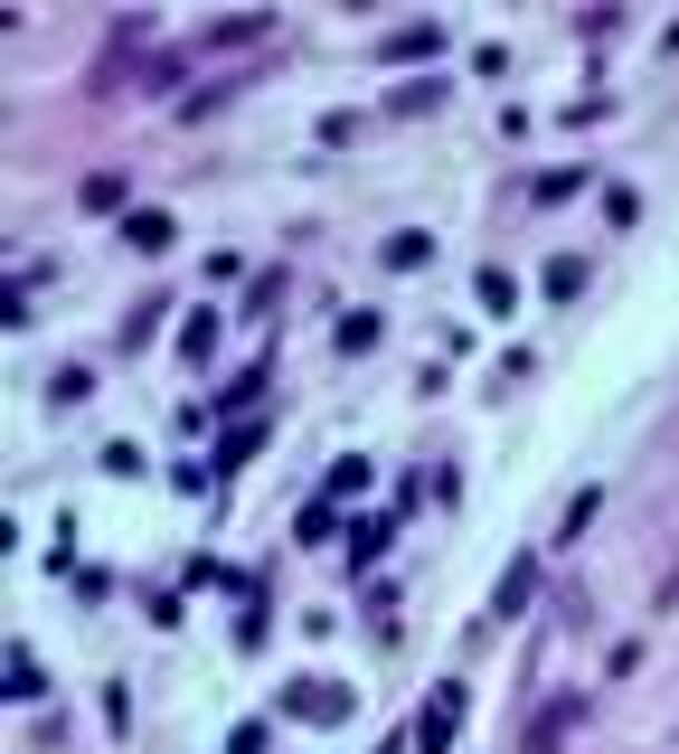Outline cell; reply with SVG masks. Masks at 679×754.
<instances>
[{
	"label": "cell",
	"mask_w": 679,
	"mask_h": 754,
	"mask_svg": "<svg viewBox=\"0 0 679 754\" xmlns=\"http://www.w3.org/2000/svg\"><path fill=\"white\" fill-rule=\"evenodd\" d=\"M529 585H538V566H529V557H519V566L501 575V613H519V594H529Z\"/></svg>",
	"instance_id": "cell-7"
},
{
	"label": "cell",
	"mask_w": 679,
	"mask_h": 754,
	"mask_svg": "<svg viewBox=\"0 0 679 754\" xmlns=\"http://www.w3.org/2000/svg\"><path fill=\"white\" fill-rule=\"evenodd\" d=\"M567 726H575V698H557V707H548V717H538V726H529V754H557V736H567Z\"/></svg>",
	"instance_id": "cell-1"
},
{
	"label": "cell",
	"mask_w": 679,
	"mask_h": 754,
	"mask_svg": "<svg viewBox=\"0 0 679 754\" xmlns=\"http://www.w3.org/2000/svg\"><path fill=\"white\" fill-rule=\"evenodd\" d=\"M265 29H274V19H265V10H255V19H217V29H208V38H217V48H246V38H265Z\"/></svg>",
	"instance_id": "cell-2"
},
{
	"label": "cell",
	"mask_w": 679,
	"mask_h": 754,
	"mask_svg": "<svg viewBox=\"0 0 679 754\" xmlns=\"http://www.w3.org/2000/svg\"><path fill=\"white\" fill-rule=\"evenodd\" d=\"M132 246L161 255V246H170V217H161V208H142V217H132Z\"/></svg>",
	"instance_id": "cell-4"
},
{
	"label": "cell",
	"mask_w": 679,
	"mask_h": 754,
	"mask_svg": "<svg viewBox=\"0 0 679 754\" xmlns=\"http://www.w3.org/2000/svg\"><path fill=\"white\" fill-rule=\"evenodd\" d=\"M548 292H557V302H575V292H585V265H575V255H557V265H548Z\"/></svg>",
	"instance_id": "cell-5"
},
{
	"label": "cell",
	"mask_w": 679,
	"mask_h": 754,
	"mask_svg": "<svg viewBox=\"0 0 679 754\" xmlns=\"http://www.w3.org/2000/svg\"><path fill=\"white\" fill-rule=\"evenodd\" d=\"M340 707H350L340 688H293V717H340Z\"/></svg>",
	"instance_id": "cell-3"
},
{
	"label": "cell",
	"mask_w": 679,
	"mask_h": 754,
	"mask_svg": "<svg viewBox=\"0 0 679 754\" xmlns=\"http://www.w3.org/2000/svg\"><path fill=\"white\" fill-rule=\"evenodd\" d=\"M434 38H444L434 19H425V29H396V38H387V57H434Z\"/></svg>",
	"instance_id": "cell-6"
}]
</instances>
